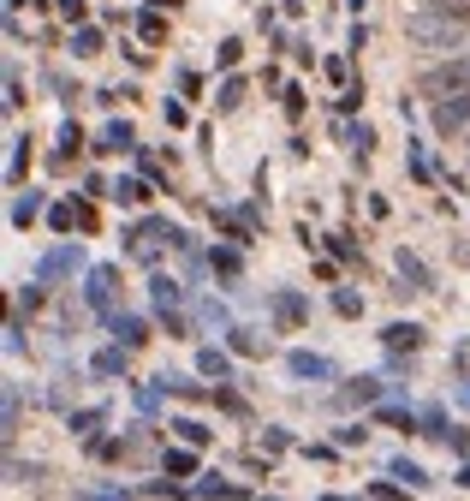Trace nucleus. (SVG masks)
Wrapping results in <instances>:
<instances>
[{
    "label": "nucleus",
    "instance_id": "obj_1",
    "mask_svg": "<svg viewBox=\"0 0 470 501\" xmlns=\"http://www.w3.org/2000/svg\"><path fill=\"white\" fill-rule=\"evenodd\" d=\"M405 36L417 48H434V54H458L470 36V19H447V12H429V6H417L411 19H405Z\"/></svg>",
    "mask_w": 470,
    "mask_h": 501
},
{
    "label": "nucleus",
    "instance_id": "obj_2",
    "mask_svg": "<svg viewBox=\"0 0 470 501\" xmlns=\"http://www.w3.org/2000/svg\"><path fill=\"white\" fill-rule=\"evenodd\" d=\"M458 90H470V61H458V54H452L447 66H429V72H423V96L429 101L458 96Z\"/></svg>",
    "mask_w": 470,
    "mask_h": 501
},
{
    "label": "nucleus",
    "instance_id": "obj_3",
    "mask_svg": "<svg viewBox=\"0 0 470 501\" xmlns=\"http://www.w3.org/2000/svg\"><path fill=\"white\" fill-rule=\"evenodd\" d=\"M470 125V90H458V96H441L434 101V132L441 138H458Z\"/></svg>",
    "mask_w": 470,
    "mask_h": 501
},
{
    "label": "nucleus",
    "instance_id": "obj_4",
    "mask_svg": "<svg viewBox=\"0 0 470 501\" xmlns=\"http://www.w3.org/2000/svg\"><path fill=\"white\" fill-rule=\"evenodd\" d=\"M286 370L304 382H333V359H322V352H292L286 359Z\"/></svg>",
    "mask_w": 470,
    "mask_h": 501
},
{
    "label": "nucleus",
    "instance_id": "obj_5",
    "mask_svg": "<svg viewBox=\"0 0 470 501\" xmlns=\"http://www.w3.org/2000/svg\"><path fill=\"white\" fill-rule=\"evenodd\" d=\"M399 275H405L417 293H434V275H429V263L417 257V251H399Z\"/></svg>",
    "mask_w": 470,
    "mask_h": 501
},
{
    "label": "nucleus",
    "instance_id": "obj_6",
    "mask_svg": "<svg viewBox=\"0 0 470 501\" xmlns=\"http://www.w3.org/2000/svg\"><path fill=\"white\" fill-rule=\"evenodd\" d=\"M90 304H96V311L114 304V269H96V275H90Z\"/></svg>",
    "mask_w": 470,
    "mask_h": 501
},
{
    "label": "nucleus",
    "instance_id": "obj_7",
    "mask_svg": "<svg viewBox=\"0 0 470 501\" xmlns=\"http://www.w3.org/2000/svg\"><path fill=\"white\" fill-rule=\"evenodd\" d=\"M78 245H60V251H54V257H48V263H42V275H72V269H78Z\"/></svg>",
    "mask_w": 470,
    "mask_h": 501
},
{
    "label": "nucleus",
    "instance_id": "obj_8",
    "mask_svg": "<svg viewBox=\"0 0 470 501\" xmlns=\"http://www.w3.org/2000/svg\"><path fill=\"white\" fill-rule=\"evenodd\" d=\"M196 370H203V376H215V382H227V376H233V364L220 359L215 346H209V352H196Z\"/></svg>",
    "mask_w": 470,
    "mask_h": 501
},
{
    "label": "nucleus",
    "instance_id": "obj_9",
    "mask_svg": "<svg viewBox=\"0 0 470 501\" xmlns=\"http://www.w3.org/2000/svg\"><path fill=\"white\" fill-rule=\"evenodd\" d=\"M96 149H108V156H114V149H131V125H125V120H114L108 132H101V143H96Z\"/></svg>",
    "mask_w": 470,
    "mask_h": 501
},
{
    "label": "nucleus",
    "instance_id": "obj_10",
    "mask_svg": "<svg viewBox=\"0 0 470 501\" xmlns=\"http://www.w3.org/2000/svg\"><path fill=\"white\" fill-rule=\"evenodd\" d=\"M417 341H423L417 322H387V346H417Z\"/></svg>",
    "mask_w": 470,
    "mask_h": 501
},
{
    "label": "nucleus",
    "instance_id": "obj_11",
    "mask_svg": "<svg viewBox=\"0 0 470 501\" xmlns=\"http://www.w3.org/2000/svg\"><path fill=\"white\" fill-rule=\"evenodd\" d=\"M114 335H119L125 346H138V341H143V317H114Z\"/></svg>",
    "mask_w": 470,
    "mask_h": 501
},
{
    "label": "nucleus",
    "instance_id": "obj_12",
    "mask_svg": "<svg viewBox=\"0 0 470 501\" xmlns=\"http://www.w3.org/2000/svg\"><path fill=\"white\" fill-rule=\"evenodd\" d=\"M417 6H429V12H447V19H470V0H417Z\"/></svg>",
    "mask_w": 470,
    "mask_h": 501
},
{
    "label": "nucleus",
    "instance_id": "obj_13",
    "mask_svg": "<svg viewBox=\"0 0 470 501\" xmlns=\"http://www.w3.org/2000/svg\"><path fill=\"white\" fill-rule=\"evenodd\" d=\"M149 287H155V304H161V311H173V304H179V281H167V275H155V281H149Z\"/></svg>",
    "mask_w": 470,
    "mask_h": 501
},
{
    "label": "nucleus",
    "instance_id": "obj_14",
    "mask_svg": "<svg viewBox=\"0 0 470 501\" xmlns=\"http://www.w3.org/2000/svg\"><path fill=\"white\" fill-rule=\"evenodd\" d=\"M393 478H405V483H411V489H423V483H429V478H423V465H417V460H393Z\"/></svg>",
    "mask_w": 470,
    "mask_h": 501
},
{
    "label": "nucleus",
    "instance_id": "obj_15",
    "mask_svg": "<svg viewBox=\"0 0 470 501\" xmlns=\"http://www.w3.org/2000/svg\"><path fill=\"white\" fill-rule=\"evenodd\" d=\"M173 430H179V436H185V441H191V448H203V441H209V430H203V424H196V418H179Z\"/></svg>",
    "mask_w": 470,
    "mask_h": 501
},
{
    "label": "nucleus",
    "instance_id": "obj_16",
    "mask_svg": "<svg viewBox=\"0 0 470 501\" xmlns=\"http://www.w3.org/2000/svg\"><path fill=\"white\" fill-rule=\"evenodd\" d=\"M275 311H280V317H286V322H298V317H304V304H298L292 293H275Z\"/></svg>",
    "mask_w": 470,
    "mask_h": 501
},
{
    "label": "nucleus",
    "instance_id": "obj_17",
    "mask_svg": "<svg viewBox=\"0 0 470 501\" xmlns=\"http://www.w3.org/2000/svg\"><path fill=\"white\" fill-rule=\"evenodd\" d=\"M108 198H119V203H138V198H143V185H138V180H119L114 191H108Z\"/></svg>",
    "mask_w": 470,
    "mask_h": 501
},
{
    "label": "nucleus",
    "instance_id": "obj_18",
    "mask_svg": "<svg viewBox=\"0 0 470 501\" xmlns=\"http://www.w3.org/2000/svg\"><path fill=\"white\" fill-rule=\"evenodd\" d=\"M238 96H244V84H238V78L220 84V108H238Z\"/></svg>",
    "mask_w": 470,
    "mask_h": 501
},
{
    "label": "nucleus",
    "instance_id": "obj_19",
    "mask_svg": "<svg viewBox=\"0 0 470 501\" xmlns=\"http://www.w3.org/2000/svg\"><path fill=\"white\" fill-rule=\"evenodd\" d=\"M96 370H101V376H114V370H125V352H101V359H96Z\"/></svg>",
    "mask_w": 470,
    "mask_h": 501
},
{
    "label": "nucleus",
    "instance_id": "obj_20",
    "mask_svg": "<svg viewBox=\"0 0 470 501\" xmlns=\"http://www.w3.org/2000/svg\"><path fill=\"white\" fill-rule=\"evenodd\" d=\"M78 54H101V36H96V30H78Z\"/></svg>",
    "mask_w": 470,
    "mask_h": 501
},
{
    "label": "nucleus",
    "instance_id": "obj_21",
    "mask_svg": "<svg viewBox=\"0 0 470 501\" xmlns=\"http://www.w3.org/2000/svg\"><path fill=\"white\" fill-rule=\"evenodd\" d=\"M60 12H66V19H84V0H60Z\"/></svg>",
    "mask_w": 470,
    "mask_h": 501
},
{
    "label": "nucleus",
    "instance_id": "obj_22",
    "mask_svg": "<svg viewBox=\"0 0 470 501\" xmlns=\"http://www.w3.org/2000/svg\"><path fill=\"white\" fill-rule=\"evenodd\" d=\"M458 483H465V489H470V465H465V472H458Z\"/></svg>",
    "mask_w": 470,
    "mask_h": 501
},
{
    "label": "nucleus",
    "instance_id": "obj_23",
    "mask_svg": "<svg viewBox=\"0 0 470 501\" xmlns=\"http://www.w3.org/2000/svg\"><path fill=\"white\" fill-rule=\"evenodd\" d=\"M155 6H179V0H155Z\"/></svg>",
    "mask_w": 470,
    "mask_h": 501
},
{
    "label": "nucleus",
    "instance_id": "obj_24",
    "mask_svg": "<svg viewBox=\"0 0 470 501\" xmlns=\"http://www.w3.org/2000/svg\"><path fill=\"white\" fill-rule=\"evenodd\" d=\"M465 406H470V388H465Z\"/></svg>",
    "mask_w": 470,
    "mask_h": 501
}]
</instances>
